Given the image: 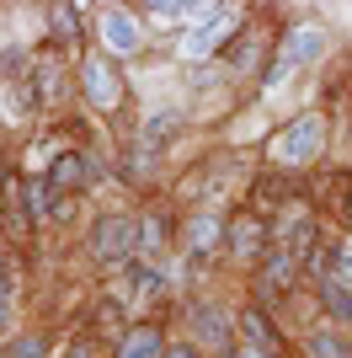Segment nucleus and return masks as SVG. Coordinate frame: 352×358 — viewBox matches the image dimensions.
I'll return each instance as SVG.
<instances>
[{
  "label": "nucleus",
  "instance_id": "nucleus-12",
  "mask_svg": "<svg viewBox=\"0 0 352 358\" xmlns=\"http://www.w3.org/2000/svg\"><path fill=\"white\" fill-rule=\"evenodd\" d=\"M187 246L192 252H214V246H219V220H214V214H198V220L187 224Z\"/></svg>",
  "mask_w": 352,
  "mask_h": 358
},
{
  "label": "nucleus",
  "instance_id": "nucleus-19",
  "mask_svg": "<svg viewBox=\"0 0 352 358\" xmlns=\"http://www.w3.org/2000/svg\"><path fill=\"white\" fill-rule=\"evenodd\" d=\"M166 358H198V343H176V348H166Z\"/></svg>",
  "mask_w": 352,
  "mask_h": 358
},
{
  "label": "nucleus",
  "instance_id": "nucleus-10",
  "mask_svg": "<svg viewBox=\"0 0 352 358\" xmlns=\"http://www.w3.org/2000/svg\"><path fill=\"white\" fill-rule=\"evenodd\" d=\"M240 331H246V337H251V348H256V353H272V358L283 353L278 331H272V321H267L262 310H246V315H240Z\"/></svg>",
  "mask_w": 352,
  "mask_h": 358
},
{
  "label": "nucleus",
  "instance_id": "nucleus-23",
  "mask_svg": "<svg viewBox=\"0 0 352 358\" xmlns=\"http://www.w3.org/2000/svg\"><path fill=\"white\" fill-rule=\"evenodd\" d=\"M0 273H6V268H0Z\"/></svg>",
  "mask_w": 352,
  "mask_h": 358
},
{
  "label": "nucleus",
  "instance_id": "nucleus-8",
  "mask_svg": "<svg viewBox=\"0 0 352 358\" xmlns=\"http://www.w3.org/2000/svg\"><path fill=\"white\" fill-rule=\"evenodd\" d=\"M102 38H107V48H117V54H133V48H139V27H133L123 11H102Z\"/></svg>",
  "mask_w": 352,
  "mask_h": 358
},
{
  "label": "nucleus",
  "instance_id": "nucleus-14",
  "mask_svg": "<svg viewBox=\"0 0 352 358\" xmlns=\"http://www.w3.org/2000/svg\"><path fill=\"white\" fill-rule=\"evenodd\" d=\"M54 38L59 43H75V6H59L54 11Z\"/></svg>",
  "mask_w": 352,
  "mask_h": 358
},
{
  "label": "nucleus",
  "instance_id": "nucleus-18",
  "mask_svg": "<svg viewBox=\"0 0 352 358\" xmlns=\"http://www.w3.org/2000/svg\"><path fill=\"white\" fill-rule=\"evenodd\" d=\"M139 246H145V252L161 246V220H145V224H139Z\"/></svg>",
  "mask_w": 352,
  "mask_h": 358
},
{
  "label": "nucleus",
  "instance_id": "nucleus-6",
  "mask_svg": "<svg viewBox=\"0 0 352 358\" xmlns=\"http://www.w3.org/2000/svg\"><path fill=\"white\" fill-rule=\"evenodd\" d=\"M80 182H86V161L75 150H59V161L48 166V193H75Z\"/></svg>",
  "mask_w": 352,
  "mask_h": 358
},
{
  "label": "nucleus",
  "instance_id": "nucleus-20",
  "mask_svg": "<svg viewBox=\"0 0 352 358\" xmlns=\"http://www.w3.org/2000/svg\"><path fill=\"white\" fill-rule=\"evenodd\" d=\"M235 358H267V353H256V348H240V353H235Z\"/></svg>",
  "mask_w": 352,
  "mask_h": 358
},
{
  "label": "nucleus",
  "instance_id": "nucleus-15",
  "mask_svg": "<svg viewBox=\"0 0 352 358\" xmlns=\"http://www.w3.org/2000/svg\"><path fill=\"white\" fill-rule=\"evenodd\" d=\"M133 289H139V294H149V289H161V268H133Z\"/></svg>",
  "mask_w": 352,
  "mask_h": 358
},
{
  "label": "nucleus",
  "instance_id": "nucleus-9",
  "mask_svg": "<svg viewBox=\"0 0 352 358\" xmlns=\"http://www.w3.org/2000/svg\"><path fill=\"white\" fill-rule=\"evenodd\" d=\"M315 294H321V305H325V315H331V321L352 327V289H342L337 278H315Z\"/></svg>",
  "mask_w": 352,
  "mask_h": 358
},
{
  "label": "nucleus",
  "instance_id": "nucleus-5",
  "mask_svg": "<svg viewBox=\"0 0 352 358\" xmlns=\"http://www.w3.org/2000/svg\"><path fill=\"white\" fill-rule=\"evenodd\" d=\"M86 70V96L96 107H117V96H123V80H117V70L107 59H86L80 64Z\"/></svg>",
  "mask_w": 352,
  "mask_h": 358
},
{
  "label": "nucleus",
  "instance_id": "nucleus-2",
  "mask_svg": "<svg viewBox=\"0 0 352 358\" xmlns=\"http://www.w3.org/2000/svg\"><path fill=\"white\" fill-rule=\"evenodd\" d=\"M321 145H325V123L315 118V113H305L288 134L272 139V155H278L283 166H299V161H315V155H321Z\"/></svg>",
  "mask_w": 352,
  "mask_h": 358
},
{
  "label": "nucleus",
  "instance_id": "nucleus-11",
  "mask_svg": "<svg viewBox=\"0 0 352 358\" xmlns=\"http://www.w3.org/2000/svg\"><path fill=\"white\" fill-rule=\"evenodd\" d=\"M309 358H352V343L342 331H309Z\"/></svg>",
  "mask_w": 352,
  "mask_h": 358
},
{
  "label": "nucleus",
  "instance_id": "nucleus-21",
  "mask_svg": "<svg viewBox=\"0 0 352 358\" xmlns=\"http://www.w3.org/2000/svg\"><path fill=\"white\" fill-rule=\"evenodd\" d=\"M70 358H91V348H86V343H80V348H75V353H70Z\"/></svg>",
  "mask_w": 352,
  "mask_h": 358
},
{
  "label": "nucleus",
  "instance_id": "nucleus-13",
  "mask_svg": "<svg viewBox=\"0 0 352 358\" xmlns=\"http://www.w3.org/2000/svg\"><path fill=\"white\" fill-rule=\"evenodd\" d=\"M6 358H48V343L38 337V331H22V337L6 343Z\"/></svg>",
  "mask_w": 352,
  "mask_h": 358
},
{
  "label": "nucleus",
  "instance_id": "nucleus-4",
  "mask_svg": "<svg viewBox=\"0 0 352 358\" xmlns=\"http://www.w3.org/2000/svg\"><path fill=\"white\" fill-rule=\"evenodd\" d=\"M187 327H192V343L198 348H230V315L219 305H208V299L187 305Z\"/></svg>",
  "mask_w": 352,
  "mask_h": 358
},
{
  "label": "nucleus",
  "instance_id": "nucleus-16",
  "mask_svg": "<svg viewBox=\"0 0 352 358\" xmlns=\"http://www.w3.org/2000/svg\"><path fill=\"white\" fill-rule=\"evenodd\" d=\"M331 278H337L342 289H352V246H342V252H337V273H331Z\"/></svg>",
  "mask_w": 352,
  "mask_h": 358
},
{
  "label": "nucleus",
  "instance_id": "nucleus-1",
  "mask_svg": "<svg viewBox=\"0 0 352 358\" xmlns=\"http://www.w3.org/2000/svg\"><path fill=\"white\" fill-rule=\"evenodd\" d=\"M91 252L102 262H123L129 252H139V224L129 214H107V220L91 224Z\"/></svg>",
  "mask_w": 352,
  "mask_h": 358
},
{
  "label": "nucleus",
  "instance_id": "nucleus-7",
  "mask_svg": "<svg viewBox=\"0 0 352 358\" xmlns=\"http://www.w3.org/2000/svg\"><path fill=\"white\" fill-rule=\"evenodd\" d=\"M117 358H166V343L155 327H133L123 331V343H117Z\"/></svg>",
  "mask_w": 352,
  "mask_h": 358
},
{
  "label": "nucleus",
  "instance_id": "nucleus-17",
  "mask_svg": "<svg viewBox=\"0 0 352 358\" xmlns=\"http://www.w3.org/2000/svg\"><path fill=\"white\" fill-rule=\"evenodd\" d=\"M235 252H240V257L256 252V224H240V230H235Z\"/></svg>",
  "mask_w": 352,
  "mask_h": 358
},
{
  "label": "nucleus",
  "instance_id": "nucleus-3",
  "mask_svg": "<svg viewBox=\"0 0 352 358\" xmlns=\"http://www.w3.org/2000/svg\"><path fill=\"white\" fill-rule=\"evenodd\" d=\"M321 48H325V32L315 27V22L293 27V32H288V43H283V54H278V64L267 70V86H272V80H283V75H288L293 64H309L315 54H321Z\"/></svg>",
  "mask_w": 352,
  "mask_h": 358
},
{
  "label": "nucleus",
  "instance_id": "nucleus-22",
  "mask_svg": "<svg viewBox=\"0 0 352 358\" xmlns=\"http://www.w3.org/2000/svg\"><path fill=\"white\" fill-rule=\"evenodd\" d=\"M6 321H11V310H0V331H6Z\"/></svg>",
  "mask_w": 352,
  "mask_h": 358
}]
</instances>
